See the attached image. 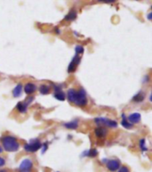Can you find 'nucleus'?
Wrapping results in <instances>:
<instances>
[{"instance_id": "nucleus-1", "label": "nucleus", "mask_w": 152, "mask_h": 172, "mask_svg": "<svg viewBox=\"0 0 152 172\" xmlns=\"http://www.w3.org/2000/svg\"><path fill=\"white\" fill-rule=\"evenodd\" d=\"M3 147L7 152H16L20 148V144L17 139L11 136H6L1 139Z\"/></svg>"}, {"instance_id": "nucleus-2", "label": "nucleus", "mask_w": 152, "mask_h": 172, "mask_svg": "<svg viewBox=\"0 0 152 172\" xmlns=\"http://www.w3.org/2000/svg\"><path fill=\"white\" fill-rule=\"evenodd\" d=\"M94 122L99 126H107L109 128H117V122L107 118H96L94 119Z\"/></svg>"}, {"instance_id": "nucleus-3", "label": "nucleus", "mask_w": 152, "mask_h": 172, "mask_svg": "<svg viewBox=\"0 0 152 172\" xmlns=\"http://www.w3.org/2000/svg\"><path fill=\"white\" fill-rule=\"evenodd\" d=\"M41 147H42V144L38 139L32 140V142H30L29 144H26L24 145V149L28 152H35L38 150H39Z\"/></svg>"}, {"instance_id": "nucleus-4", "label": "nucleus", "mask_w": 152, "mask_h": 172, "mask_svg": "<svg viewBox=\"0 0 152 172\" xmlns=\"http://www.w3.org/2000/svg\"><path fill=\"white\" fill-rule=\"evenodd\" d=\"M75 103L78 106H85L87 104V98L86 93L84 89H80L77 94V98Z\"/></svg>"}, {"instance_id": "nucleus-5", "label": "nucleus", "mask_w": 152, "mask_h": 172, "mask_svg": "<svg viewBox=\"0 0 152 172\" xmlns=\"http://www.w3.org/2000/svg\"><path fill=\"white\" fill-rule=\"evenodd\" d=\"M33 162L30 159H24L19 166V172H31Z\"/></svg>"}, {"instance_id": "nucleus-6", "label": "nucleus", "mask_w": 152, "mask_h": 172, "mask_svg": "<svg viewBox=\"0 0 152 172\" xmlns=\"http://www.w3.org/2000/svg\"><path fill=\"white\" fill-rule=\"evenodd\" d=\"M80 61H81L80 56H79L78 55H76L74 56V58L72 59V61L70 62V63H69V67H68V71H69V73L74 72V71H76V69H77V65L79 64Z\"/></svg>"}, {"instance_id": "nucleus-7", "label": "nucleus", "mask_w": 152, "mask_h": 172, "mask_svg": "<svg viewBox=\"0 0 152 172\" xmlns=\"http://www.w3.org/2000/svg\"><path fill=\"white\" fill-rule=\"evenodd\" d=\"M120 168V161L117 160H109L107 161V168L110 171H117Z\"/></svg>"}, {"instance_id": "nucleus-8", "label": "nucleus", "mask_w": 152, "mask_h": 172, "mask_svg": "<svg viewBox=\"0 0 152 172\" xmlns=\"http://www.w3.org/2000/svg\"><path fill=\"white\" fill-rule=\"evenodd\" d=\"M37 89V87L34 83H27L25 86H24V92L27 94V95H31L33 94Z\"/></svg>"}, {"instance_id": "nucleus-9", "label": "nucleus", "mask_w": 152, "mask_h": 172, "mask_svg": "<svg viewBox=\"0 0 152 172\" xmlns=\"http://www.w3.org/2000/svg\"><path fill=\"white\" fill-rule=\"evenodd\" d=\"M140 119H141V116H140V114L138 113V112H134V113L131 114V115L128 117V120H129V122L132 123V124L140 122Z\"/></svg>"}, {"instance_id": "nucleus-10", "label": "nucleus", "mask_w": 152, "mask_h": 172, "mask_svg": "<svg viewBox=\"0 0 152 172\" xmlns=\"http://www.w3.org/2000/svg\"><path fill=\"white\" fill-rule=\"evenodd\" d=\"M77 90L72 89V88L69 89V90L68 91V94H67V98H68V100H69L70 103H75V101H76V98H77Z\"/></svg>"}, {"instance_id": "nucleus-11", "label": "nucleus", "mask_w": 152, "mask_h": 172, "mask_svg": "<svg viewBox=\"0 0 152 172\" xmlns=\"http://www.w3.org/2000/svg\"><path fill=\"white\" fill-rule=\"evenodd\" d=\"M94 133H95L96 136H98L99 138H103L107 135V129L102 128V127H100V128H97L94 130Z\"/></svg>"}, {"instance_id": "nucleus-12", "label": "nucleus", "mask_w": 152, "mask_h": 172, "mask_svg": "<svg viewBox=\"0 0 152 172\" xmlns=\"http://www.w3.org/2000/svg\"><path fill=\"white\" fill-rule=\"evenodd\" d=\"M22 94V85L18 84L13 90V95L14 97H20Z\"/></svg>"}, {"instance_id": "nucleus-13", "label": "nucleus", "mask_w": 152, "mask_h": 172, "mask_svg": "<svg viewBox=\"0 0 152 172\" xmlns=\"http://www.w3.org/2000/svg\"><path fill=\"white\" fill-rule=\"evenodd\" d=\"M16 108H17V110H18L20 112L24 113V112H27V109H28V104H27L26 103L20 102V103H17Z\"/></svg>"}, {"instance_id": "nucleus-14", "label": "nucleus", "mask_w": 152, "mask_h": 172, "mask_svg": "<svg viewBox=\"0 0 152 172\" xmlns=\"http://www.w3.org/2000/svg\"><path fill=\"white\" fill-rule=\"evenodd\" d=\"M64 127L67 128H69V129H76L78 127V121L77 120H71V121H69L68 123H65Z\"/></svg>"}, {"instance_id": "nucleus-15", "label": "nucleus", "mask_w": 152, "mask_h": 172, "mask_svg": "<svg viewBox=\"0 0 152 172\" xmlns=\"http://www.w3.org/2000/svg\"><path fill=\"white\" fill-rule=\"evenodd\" d=\"M122 118H123V120H122V121H121V125H122L124 128H132V124L130 123V122H128V120H127V119L125 118L124 114H122Z\"/></svg>"}, {"instance_id": "nucleus-16", "label": "nucleus", "mask_w": 152, "mask_h": 172, "mask_svg": "<svg viewBox=\"0 0 152 172\" xmlns=\"http://www.w3.org/2000/svg\"><path fill=\"white\" fill-rule=\"evenodd\" d=\"M77 18V12L75 10H71L66 16H65V20L66 21H73Z\"/></svg>"}, {"instance_id": "nucleus-17", "label": "nucleus", "mask_w": 152, "mask_h": 172, "mask_svg": "<svg viewBox=\"0 0 152 172\" xmlns=\"http://www.w3.org/2000/svg\"><path fill=\"white\" fill-rule=\"evenodd\" d=\"M54 96L57 100H60V101H64L65 98H66V95H65V94L62 92V90L55 92L54 95Z\"/></svg>"}, {"instance_id": "nucleus-18", "label": "nucleus", "mask_w": 152, "mask_h": 172, "mask_svg": "<svg viewBox=\"0 0 152 172\" xmlns=\"http://www.w3.org/2000/svg\"><path fill=\"white\" fill-rule=\"evenodd\" d=\"M39 91H40V93H41L42 95H47V94H49V92H50V88H49L48 86L43 84V85L40 86Z\"/></svg>"}, {"instance_id": "nucleus-19", "label": "nucleus", "mask_w": 152, "mask_h": 172, "mask_svg": "<svg viewBox=\"0 0 152 172\" xmlns=\"http://www.w3.org/2000/svg\"><path fill=\"white\" fill-rule=\"evenodd\" d=\"M143 99H144V95H143L141 92H139L136 95H134V96H133L132 101L137 102V103H140V102L143 101Z\"/></svg>"}, {"instance_id": "nucleus-20", "label": "nucleus", "mask_w": 152, "mask_h": 172, "mask_svg": "<svg viewBox=\"0 0 152 172\" xmlns=\"http://www.w3.org/2000/svg\"><path fill=\"white\" fill-rule=\"evenodd\" d=\"M85 156H89V157H95L97 154H98V152H97V150H95V149H91V150H89V151H87L86 152H85Z\"/></svg>"}, {"instance_id": "nucleus-21", "label": "nucleus", "mask_w": 152, "mask_h": 172, "mask_svg": "<svg viewBox=\"0 0 152 172\" xmlns=\"http://www.w3.org/2000/svg\"><path fill=\"white\" fill-rule=\"evenodd\" d=\"M76 55H82L84 53V47L82 46H77L75 48Z\"/></svg>"}, {"instance_id": "nucleus-22", "label": "nucleus", "mask_w": 152, "mask_h": 172, "mask_svg": "<svg viewBox=\"0 0 152 172\" xmlns=\"http://www.w3.org/2000/svg\"><path fill=\"white\" fill-rule=\"evenodd\" d=\"M140 149H141L142 152L147 151V146H146L145 139H140Z\"/></svg>"}, {"instance_id": "nucleus-23", "label": "nucleus", "mask_w": 152, "mask_h": 172, "mask_svg": "<svg viewBox=\"0 0 152 172\" xmlns=\"http://www.w3.org/2000/svg\"><path fill=\"white\" fill-rule=\"evenodd\" d=\"M118 169H119L118 172H129V169H128L127 167H121Z\"/></svg>"}, {"instance_id": "nucleus-24", "label": "nucleus", "mask_w": 152, "mask_h": 172, "mask_svg": "<svg viewBox=\"0 0 152 172\" xmlns=\"http://www.w3.org/2000/svg\"><path fill=\"white\" fill-rule=\"evenodd\" d=\"M5 164H6V160H5V159L0 157V167H3Z\"/></svg>"}, {"instance_id": "nucleus-25", "label": "nucleus", "mask_w": 152, "mask_h": 172, "mask_svg": "<svg viewBox=\"0 0 152 172\" xmlns=\"http://www.w3.org/2000/svg\"><path fill=\"white\" fill-rule=\"evenodd\" d=\"M100 2H104V3H113L115 2V0H98Z\"/></svg>"}, {"instance_id": "nucleus-26", "label": "nucleus", "mask_w": 152, "mask_h": 172, "mask_svg": "<svg viewBox=\"0 0 152 172\" xmlns=\"http://www.w3.org/2000/svg\"><path fill=\"white\" fill-rule=\"evenodd\" d=\"M43 148H44V149H43V151H42V153H44V152H45V151H46V149H47V144H45Z\"/></svg>"}, {"instance_id": "nucleus-27", "label": "nucleus", "mask_w": 152, "mask_h": 172, "mask_svg": "<svg viewBox=\"0 0 152 172\" xmlns=\"http://www.w3.org/2000/svg\"><path fill=\"white\" fill-rule=\"evenodd\" d=\"M151 17H152V13H149V14L148 15V21H151Z\"/></svg>"}, {"instance_id": "nucleus-28", "label": "nucleus", "mask_w": 152, "mask_h": 172, "mask_svg": "<svg viewBox=\"0 0 152 172\" xmlns=\"http://www.w3.org/2000/svg\"><path fill=\"white\" fill-rule=\"evenodd\" d=\"M2 152H3V148H2L1 146H0V153H1Z\"/></svg>"}, {"instance_id": "nucleus-29", "label": "nucleus", "mask_w": 152, "mask_h": 172, "mask_svg": "<svg viewBox=\"0 0 152 172\" xmlns=\"http://www.w3.org/2000/svg\"><path fill=\"white\" fill-rule=\"evenodd\" d=\"M0 172H7L6 170H1V171H0Z\"/></svg>"}]
</instances>
